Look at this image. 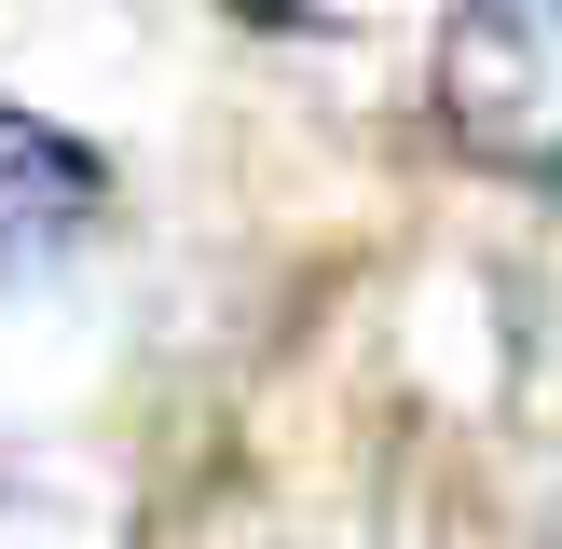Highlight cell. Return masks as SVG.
Wrapping results in <instances>:
<instances>
[{"label":"cell","mask_w":562,"mask_h":549,"mask_svg":"<svg viewBox=\"0 0 562 549\" xmlns=\"http://www.w3.org/2000/svg\"><path fill=\"white\" fill-rule=\"evenodd\" d=\"M97 206H110V179H97V152L69 124L0 110V274H55L97 234Z\"/></svg>","instance_id":"7a4b0ae2"},{"label":"cell","mask_w":562,"mask_h":549,"mask_svg":"<svg viewBox=\"0 0 562 549\" xmlns=\"http://www.w3.org/2000/svg\"><path fill=\"white\" fill-rule=\"evenodd\" d=\"M439 124L481 165L562 179V0H453L439 14Z\"/></svg>","instance_id":"6da1fadb"},{"label":"cell","mask_w":562,"mask_h":549,"mask_svg":"<svg viewBox=\"0 0 562 549\" xmlns=\"http://www.w3.org/2000/svg\"><path fill=\"white\" fill-rule=\"evenodd\" d=\"M234 27H316V0H220Z\"/></svg>","instance_id":"3957f363"}]
</instances>
